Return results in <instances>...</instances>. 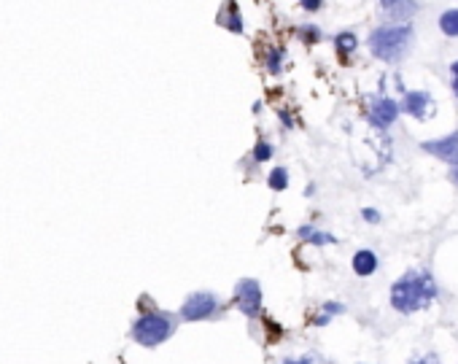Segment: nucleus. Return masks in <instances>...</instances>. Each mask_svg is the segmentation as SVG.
I'll list each match as a JSON object with an SVG mask.
<instances>
[{
    "label": "nucleus",
    "mask_w": 458,
    "mask_h": 364,
    "mask_svg": "<svg viewBox=\"0 0 458 364\" xmlns=\"http://www.w3.org/2000/svg\"><path fill=\"white\" fill-rule=\"evenodd\" d=\"M289 186V173L283 168H278L270 173V189H275V192H283Z\"/></svg>",
    "instance_id": "obj_13"
},
{
    "label": "nucleus",
    "mask_w": 458,
    "mask_h": 364,
    "mask_svg": "<svg viewBox=\"0 0 458 364\" xmlns=\"http://www.w3.org/2000/svg\"><path fill=\"white\" fill-rule=\"evenodd\" d=\"M362 216L367 218V221H372V224H377V221H380V213H377V211H372V208H364Z\"/></svg>",
    "instance_id": "obj_19"
},
{
    "label": "nucleus",
    "mask_w": 458,
    "mask_h": 364,
    "mask_svg": "<svg viewBox=\"0 0 458 364\" xmlns=\"http://www.w3.org/2000/svg\"><path fill=\"white\" fill-rule=\"evenodd\" d=\"M380 9L394 22H407L412 14L418 11L415 0H380Z\"/></svg>",
    "instance_id": "obj_8"
},
{
    "label": "nucleus",
    "mask_w": 458,
    "mask_h": 364,
    "mask_svg": "<svg viewBox=\"0 0 458 364\" xmlns=\"http://www.w3.org/2000/svg\"><path fill=\"white\" fill-rule=\"evenodd\" d=\"M173 332H175V324L165 313H143L133 324V340L146 345V348H154L159 343H165Z\"/></svg>",
    "instance_id": "obj_3"
},
{
    "label": "nucleus",
    "mask_w": 458,
    "mask_h": 364,
    "mask_svg": "<svg viewBox=\"0 0 458 364\" xmlns=\"http://www.w3.org/2000/svg\"><path fill=\"white\" fill-rule=\"evenodd\" d=\"M399 106L391 100V97H377L370 103V121H372L375 127H388V124H394L399 116Z\"/></svg>",
    "instance_id": "obj_6"
},
{
    "label": "nucleus",
    "mask_w": 458,
    "mask_h": 364,
    "mask_svg": "<svg viewBox=\"0 0 458 364\" xmlns=\"http://www.w3.org/2000/svg\"><path fill=\"white\" fill-rule=\"evenodd\" d=\"M412 44V27L410 24H386L377 27L370 36V49L377 60L394 62L399 60Z\"/></svg>",
    "instance_id": "obj_2"
},
{
    "label": "nucleus",
    "mask_w": 458,
    "mask_h": 364,
    "mask_svg": "<svg viewBox=\"0 0 458 364\" xmlns=\"http://www.w3.org/2000/svg\"><path fill=\"white\" fill-rule=\"evenodd\" d=\"M302 38H307V41H318V30H313V27H305V30H302Z\"/></svg>",
    "instance_id": "obj_21"
},
{
    "label": "nucleus",
    "mask_w": 458,
    "mask_h": 364,
    "mask_svg": "<svg viewBox=\"0 0 458 364\" xmlns=\"http://www.w3.org/2000/svg\"><path fill=\"white\" fill-rule=\"evenodd\" d=\"M283 364H310V359H297V362H294V359H289V362H283Z\"/></svg>",
    "instance_id": "obj_24"
},
{
    "label": "nucleus",
    "mask_w": 458,
    "mask_h": 364,
    "mask_svg": "<svg viewBox=\"0 0 458 364\" xmlns=\"http://www.w3.org/2000/svg\"><path fill=\"white\" fill-rule=\"evenodd\" d=\"M450 71H453V89H456V95H458V62H453Z\"/></svg>",
    "instance_id": "obj_22"
},
{
    "label": "nucleus",
    "mask_w": 458,
    "mask_h": 364,
    "mask_svg": "<svg viewBox=\"0 0 458 364\" xmlns=\"http://www.w3.org/2000/svg\"><path fill=\"white\" fill-rule=\"evenodd\" d=\"M300 238H302V241H313V243H335V238H332V235H324V232H313L310 227H302Z\"/></svg>",
    "instance_id": "obj_14"
},
{
    "label": "nucleus",
    "mask_w": 458,
    "mask_h": 364,
    "mask_svg": "<svg viewBox=\"0 0 458 364\" xmlns=\"http://www.w3.org/2000/svg\"><path fill=\"white\" fill-rule=\"evenodd\" d=\"M335 313H342V305H324V310H321V315H318V318H315V324H326V321H329V318H332V315Z\"/></svg>",
    "instance_id": "obj_15"
},
{
    "label": "nucleus",
    "mask_w": 458,
    "mask_h": 364,
    "mask_svg": "<svg viewBox=\"0 0 458 364\" xmlns=\"http://www.w3.org/2000/svg\"><path fill=\"white\" fill-rule=\"evenodd\" d=\"M235 300H238V308H240L248 318H256V315L262 313V286L253 278H245L238 283Z\"/></svg>",
    "instance_id": "obj_4"
},
{
    "label": "nucleus",
    "mask_w": 458,
    "mask_h": 364,
    "mask_svg": "<svg viewBox=\"0 0 458 364\" xmlns=\"http://www.w3.org/2000/svg\"><path fill=\"white\" fill-rule=\"evenodd\" d=\"M439 30L450 38L458 36V9H450V11H445L439 16Z\"/></svg>",
    "instance_id": "obj_12"
},
{
    "label": "nucleus",
    "mask_w": 458,
    "mask_h": 364,
    "mask_svg": "<svg viewBox=\"0 0 458 364\" xmlns=\"http://www.w3.org/2000/svg\"><path fill=\"white\" fill-rule=\"evenodd\" d=\"M423 151L445 159L450 165H458V130L445 135V138H439V141H426V143H423Z\"/></svg>",
    "instance_id": "obj_7"
},
{
    "label": "nucleus",
    "mask_w": 458,
    "mask_h": 364,
    "mask_svg": "<svg viewBox=\"0 0 458 364\" xmlns=\"http://www.w3.org/2000/svg\"><path fill=\"white\" fill-rule=\"evenodd\" d=\"M253 157L259 159V162H265V159L273 157V148H270V143H259V146H256V151H253Z\"/></svg>",
    "instance_id": "obj_17"
},
{
    "label": "nucleus",
    "mask_w": 458,
    "mask_h": 364,
    "mask_svg": "<svg viewBox=\"0 0 458 364\" xmlns=\"http://www.w3.org/2000/svg\"><path fill=\"white\" fill-rule=\"evenodd\" d=\"M337 46L340 51H353V49H356V38L350 36V33H342V36L337 38Z\"/></svg>",
    "instance_id": "obj_16"
},
{
    "label": "nucleus",
    "mask_w": 458,
    "mask_h": 364,
    "mask_svg": "<svg viewBox=\"0 0 458 364\" xmlns=\"http://www.w3.org/2000/svg\"><path fill=\"white\" fill-rule=\"evenodd\" d=\"M437 300V283L429 273H407L391 286V305L399 313H412Z\"/></svg>",
    "instance_id": "obj_1"
},
{
    "label": "nucleus",
    "mask_w": 458,
    "mask_h": 364,
    "mask_svg": "<svg viewBox=\"0 0 458 364\" xmlns=\"http://www.w3.org/2000/svg\"><path fill=\"white\" fill-rule=\"evenodd\" d=\"M218 22L224 24V27H229L232 33H240L243 30V19H240V11H238V6L229 0L227 9L224 11H218Z\"/></svg>",
    "instance_id": "obj_11"
},
{
    "label": "nucleus",
    "mask_w": 458,
    "mask_h": 364,
    "mask_svg": "<svg viewBox=\"0 0 458 364\" xmlns=\"http://www.w3.org/2000/svg\"><path fill=\"white\" fill-rule=\"evenodd\" d=\"M216 297L213 294H208V291H197L192 294L181 308V318L186 321H203V318H210V315L216 313Z\"/></svg>",
    "instance_id": "obj_5"
},
{
    "label": "nucleus",
    "mask_w": 458,
    "mask_h": 364,
    "mask_svg": "<svg viewBox=\"0 0 458 364\" xmlns=\"http://www.w3.org/2000/svg\"><path fill=\"white\" fill-rule=\"evenodd\" d=\"M450 181L458 186V165H453V170H450Z\"/></svg>",
    "instance_id": "obj_23"
},
{
    "label": "nucleus",
    "mask_w": 458,
    "mask_h": 364,
    "mask_svg": "<svg viewBox=\"0 0 458 364\" xmlns=\"http://www.w3.org/2000/svg\"><path fill=\"white\" fill-rule=\"evenodd\" d=\"M302 9H305V11H318V9H321V0H302Z\"/></svg>",
    "instance_id": "obj_20"
},
{
    "label": "nucleus",
    "mask_w": 458,
    "mask_h": 364,
    "mask_svg": "<svg viewBox=\"0 0 458 364\" xmlns=\"http://www.w3.org/2000/svg\"><path fill=\"white\" fill-rule=\"evenodd\" d=\"M418 364H437L434 359H432V356H429V359H426V362H418Z\"/></svg>",
    "instance_id": "obj_25"
},
{
    "label": "nucleus",
    "mask_w": 458,
    "mask_h": 364,
    "mask_svg": "<svg viewBox=\"0 0 458 364\" xmlns=\"http://www.w3.org/2000/svg\"><path fill=\"white\" fill-rule=\"evenodd\" d=\"M375 270H377V256L372 251H356V256H353V273L367 278V275H372Z\"/></svg>",
    "instance_id": "obj_10"
},
{
    "label": "nucleus",
    "mask_w": 458,
    "mask_h": 364,
    "mask_svg": "<svg viewBox=\"0 0 458 364\" xmlns=\"http://www.w3.org/2000/svg\"><path fill=\"white\" fill-rule=\"evenodd\" d=\"M429 106H432V95L429 92H407L399 108L404 111V113H410V116H415V119H423Z\"/></svg>",
    "instance_id": "obj_9"
},
{
    "label": "nucleus",
    "mask_w": 458,
    "mask_h": 364,
    "mask_svg": "<svg viewBox=\"0 0 458 364\" xmlns=\"http://www.w3.org/2000/svg\"><path fill=\"white\" fill-rule=\"evenodd\" d=\"M267 65H270V71L273 73L280 71V51H273V54H270V60H267Z\"/></svg>",
    "instance_id": "obj_18"
}]
</instances>
